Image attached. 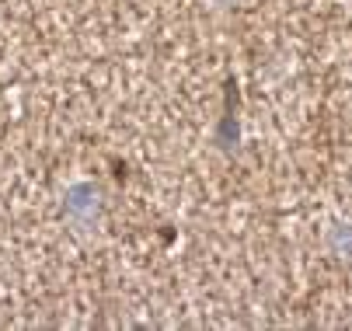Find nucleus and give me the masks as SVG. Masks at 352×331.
Returning <instances> with one entry per match:
<instances>
[{
  "instance_id": "3",
  "label": "nucleus",
  "mask_w": 352,
  "mask_h": 331,
  "mask_svg": "<svg viewBox=\"0 0 352 331\" xmlns=\"http://www.w3.org/2000/svg\"><path fill=\"white\" fill-rule=\"evenodd\" d=\"M213 4H234V0H213Z\"/></svg>"
},
{
  "instance_id": "2",
  "label": "nucleus",
  "mask_w": 352,
  "mask_h": 331,
  "mask_svg": "<svg viewBox=\"0 0 352 331\" xmlns=\"http://www.w3.org/2000/svg\"><path fill=\"white\" fill-rule=\"evenodd\" d=\"M345 251H352V230H338V238H335Z\"/></svg>"
},
{
  "instance_id": "1",
  "label": "nucleus",
  "mask_w": 352,
  "mask_h": 331,
  "mask_svg": "<svg viewBox=\"0 0 352 331\" xmlns=\"http://www.w3.org/2000/svg\"><path fill=\"white\" fill-rule=\"evenodd\" d=\"M94 206H98V192L91 185H74L67 192V209L74 216H87V213H94Z\"/></svg>"
}]
</instances>
